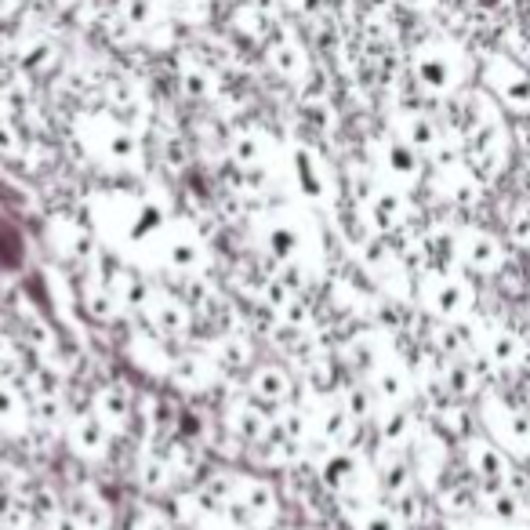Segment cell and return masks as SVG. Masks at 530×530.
Wrapping results in <instances>:
<instances>
[{
	"instance_id": "cell-6",
	"label": "cell",
	"mask_w": 530,
	"mask_h": 530,
	"mask_svg": "<svg viewBox=\"0 0 530 530\" xmlns=\"http://www.w3.org/2000/svg\"><path fill=\"white\" fill-rule=\"evenodd\" d=\"M469 342H472V349H476L491 367H498V371H520V367L530 364L527 338L505 324H494V320L472 324Z\"/></svg>"
},
{
	"instance_id": "cell-9",
	"label": "cell",
	"mask_w": 530,
	"mask_h": 530,
	"mask_svg": "<svg viewBox=\"0 0 530 530\" xmlns=\"http://www.w3.org/2000/svg\"><path fill=\"white\" fill-rule=\"evenodd\" d=\"M251 393L262 396L265 403H280L291 393V382H287L284 371H276V367H258L255 378H251Z\"/></svg>"
},
{
	"instance_id": "cell-3",
	"label": "cell",
	"mask_w": 530,
	"mask_h": 530,
	"mask_svg": "<svg viewBox=\"0 0 530 530\" xmlns=\"http://www.w3.org/2000/svg\"><path fill=\"white\" fill-rule=\"evenodd\" d=\"M447 255H451L454 269L476 276H501L509 269L512 258V244L505 240V233H494L487 226H476V222H462L454 226L443 240Z\"/></svg>"
},
{
	"instance_id": "cell-12",
	"label": "cell",
	"mask_w": 530,
	"mask_h": 530,
	"mask_svg": "<svg viewBox=\"0 0 530 530\" xmlns=\"http://www.w3.org/2000/svg\"><path fill=\"white\" fill-rule=\"evenodd\" d=\"M356 530H403L400 516L393 509H374V505H364L356 512Z\"/></svg>"
},
{
	"instance_id": "cell-16",
	"label": "cell",
	"mask_w": 530,
	"mask_h": 530,
	"mask_svg": "<svg viewBox=\"0 0 530 530\" xmlns=\"http://www.w3.org/2000/svg\"><path fill=\"white\" fill-rule=\"evenodd\" d=\"M19 411V400L11 393L8 385H0V418H11V414Z\"/></svg>"
},
{
	"instance_id": "cell-7",
	"label": "cell",
	"mask_w": 530,
	"mask_h": 530,
	"mask_svg": "<svg viewBox=\"0 0 530 530\" xmlns=\"http://www.w3.org/2000/svg\"><path fill=\"white\" fill-rule=\"evenodd\" d=\"M378 167H382L385 175V186H396L403 193L418 189L429 178V160L396 135H385L378 142Z\"/></svg>"
},
{
	"instance_id": "cell-17",
	"label": "cell",
	"mask_w": 530,
	"mask_h": 530,
	"mask_svg": "<svg viewBox=\"0 0 530 530\" xmlns=\"http://www.w3.org/2000/svg\"><path fill=\"white\" fill-rule=\"evenodd\" d=\"M523 167H527V175H530V149H523Z\"/></svg>"
},
{
	"instance_id": "cell-5",
	"label": "cell",
	"mask_w": 530,
	"mask_h": 530,
	"mask_svg": "<svg viewBox=\"0 0 530 530\" xmlns=\"http://www.w3.org/2000/svg\"><path fill=\"white\" fill-rule=\"evenodd\" d=\"M480 422L483 432L509 454L512 462L530 465V411L505 393L480 396Z\"/></svg>"
},
{
	"instance_id": "cell-1",
	"label": "cell",
	"mask_w": 530,
	"mask_h": 530,
	"mask_svg": "<svg viewBox=\"0 0 530 530\" xmlns=\"http://www.w3.org/2000/svg\"><path fill=\"white\" fill-rule=\"evenodd\" d=\"M407 73L425 99L451 102L469 88L476 66L454 37H422L407 51Z\"/></svg>"
},
{
	"instance_id": "cell-4",
	"label": "cell",
	"mask_w": 530,
	"mask_h": 530,
	"mask_svg": "<svg viewBox=\"0 0 530 530\" xmlns=\"http://www.w3.org/2000/svg\"><path fill=\"white\" fill-rule=\"evenodd\" d=\"M476 77L480 88L509 113V120H530V66L520 55L505 48L487 51L476 66Z\"/></svg>"
},
{
	"instance_id": "cell-13",
	"label": "cell",
	"mask_w": 530,
	"mask_h": 530,
	"mask_svg": "<svg viewBox=\"0 0 530 530\" xmlns=\"http://www.w3.org/2000/svg\"><path fill=\"white\" fill-rule=\"evenodd\" d=\"M505 240L520 251H530V207H516L505 226Z\"/></svg>"
},
{
	"instance_id": "cell-2",
	"label": "cell",
	"mask_w": 530,
	"mask_h": 530,
	"mask_svg": "<svg viewBox=\"0 0 530 530\" xmlns=\"http://www.w3.org/2000/svg\"><path fill=\"white\" fill-rule=\"evenodd\" d=\"M418 298H422V305L429 309V316H436L443 327L472 324L476 305H480L472 276L462 273V269H454V265L425 269V273L418 276Z\"/></svg>"
},
{
	"instance_id": "cell-11",
	"label": "cell",
	"mask_w": 530,
	"mask_h": 530,
	"mask_svg": "<svg viewBox=\"0 0 530 530\" xmlns=\"http://www.w3.org/2000/svg\"><path fill=\"white\" fill-rule=\"evenodd\" d=\"M324 476H327V483H331L334 491H349L356 483V458L353 454H334V462L324 469Z\"/></svg>"
},
{
	"instance_id": "cell-8",
	"label": "cell",
	"mask_w": 530,
	"mask_h": 530,
	"mask_svg": "<svg viewBox=\"0 0 530 530\" xmlns=\"http://www.w3.org/2000/svg\"><path fill=\"white\" fill-rule=\"evenodd\" d=\"M69 440H73L77 451L102 454V447H106V422H102L99 414L77 418V422H73V432H69Z\"/></svg>"
},
{
	"instance_id": "cell-14",
	"label": "cell",
	"mask_w": 530,
	"mask_h": 530,
	"mask_svg": "<svg viewBox=\"0 0 530 530\" xmlns=\"http://www.w3.org/2000/svg\"><path fill=\"white\" fill-rule=\"evenodd\" d=\"M269 247H273V255L291 258L295 255V247H298L295 229H276V233H269Z\"/></svg>"
},
{
	"instance_id": "cell-15",
	"label": "cell",
	"mask_w": 530,
	"mask_h": 530,
	"mask_svg": "<svg viewBox=\"0 0 530 530\" xmlns=\"http://www.w3.org/2000/svg\"><path fill=\"white\" fill-rule=\"evenodd\" d=\"M393 8L407 11V15H432L440 8V0H393Z\"/></svg>"
},
{
	"instance_id": "cell-10",
	"label": "cell",
	"mask_w": 530,
	"mask_h": 530,
	"mask_svg": "<svg viewBox=\"0 0 530 530\" xmlns=\"http://www.w3.org/2000/svg\"><path fill=\"white\" fill-rule=\"evenodd\" d=\"M295 175L302 182V189L309 197H320L324 193V178H320V164L309 149H295Z\"/></svg>"
}]
</instances>
